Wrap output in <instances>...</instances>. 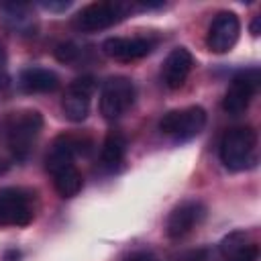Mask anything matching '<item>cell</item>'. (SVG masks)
I'll return each instance as SVG.
<instances>
[{
    "instance_id": "5",
    "label": "cell",
    "mask_w": 261,
    "mask_h": 261,
    "mask_svg": "<svg viewBox=\"0 0 261 261\" xmlns=\"http://www.w3.org/2000/svg\"><path fill=\"white\" fill-rule=\"evenodd\" d=\"M135 84L124 75L108 77L100 92V114L106 120L120 118L133 104H135Z\"/></svg>"
},
{
    "instance_id": "2",
    "label": "cell",
    "mask_w": 261,
    "mask_h": 261,
    "mask_svg": "<svg viewBox=\"0 0 261 261\" xmlns=\"http://www.w3.org/2000/svg\"><path fill=\"white\" fill-rule=\"evenodd\" d=\"M41 128H43V116L37 110L16 112L8 120V124H6V143H8L10 153L18 161H24L31 155V151H33L39 135H41Z\"/></svg>"
},
{
    "instance_id": "9",
    "label": "cell",
    "mask_w": 261,
    "mask_h": 261,
    "mask_svg": "<svg viewBox=\"0 0 261 261\" xmlns=\"http://www.w3.org/2000/svg\"><path fill=\"white\" fill-rule=\"evenodd\" d=\"M96 90V82L92 75H82L69 84L65 96L61 100V108L67 120L82 122L90 114V98Z\"/></svg>"
},
{
    "instance_id": "13",
    "label": "cell",
    "mask_w": 261,
    "mask_h": 261,
    "mask_svg": "<svg viewBox=\"0 0 261 261\" xmlns=\"http://www.w3.org/2000/svg\"><path fill=\"white\" fill-rule=\"evenodd\" d=\"M192 65H194V57L186 47L171 49L163 61V67H161V75H163L165 86L169 90L181 88L186 84L190 71H192Z\"/></svg>"
},
{
    "instance_id": "3",
    "label": "cell",
    "mask_w": 261,
    "mask_h": 261,
    "mask_svg": "<svg viewBox=\"0 0 261 261\" xmlns=\"http://www.w3.org/2000/svg\"><path fill=\"white\" fill-rule=\"evenodd\" d=\"M45 165H47V171L53 175V186L59 192V196L73 198L80 194L84 186V177L73 165V157L67 151H63L59 145L53 143L51 151L47 153Z\"/></svg>"
},
{
    "instance_id": "7",
    "label": "cell",
    "mask_w": 261,
    "mask_h": 261,
    "mask_svg": "<svg viewBox=\"0 0 261 261\" xmlns=\"http://www.w3.org/2000/svg\"><path fill=\"white\" fill-rule=\"evenodd\" d=\"M259 82H261V75H259V69L257 67L239 71L230 80V86H228V90L224 94V100H222V108L228 114H232V116L243 114L249 108L253 96L257 94Z\"/></svg>"
},
{
    "instance_id": "8",
    "label": "cell",
    "mask_w": 261,
    "mask_h": 261,
    "mask_svg": "<svg viewBox=\"0 0 261 261\" xmlns=\"http://www.w3.org/2000/svg\"><path fill=\"white\" fill-rule=\"evenodd\" d=\"M35 212L31 206V194L22 188L0 190V222L12 226H24L33 220Z\"/></svg>"
},
{
    "instance_id": "17",
    "label": "cell",
    "mask_w": 261,
    "mask_h": 261,
    "mask_svg": "<svg viewBox=\"0 0 261 261\" xmlns=\"http://www.w3.org/2000/svg\"><path fill=\"white\" fill-rule=\"evenodd\" d=\"M0 14L2 20L16 31H24L33 24L31 6L27 2H0Z\"/></svg>"
},
{
    "instance_id": "14",
    "label": "cell",
    "mask_w": 261,
    "mask_h": 261,
    "mask_svg": "<svg viewBox=\"0 0 261 261\" xmlns=\"http://www.w3.org/2000/svg\"><path fill=\"white\" fill-rule=\"evenodd\" d=\"M18 84L27 94H45L59 88V77L55 71L45 67H27L20 71Z\"/></svg>"
},
{
    "instance_id": "12",
    "label": "cell",
    "mask_w": 261,
    "mask_h": 261,
    "mask_svg": "<svg viewBox=\"0 0 261 261\" xmlns=\"http://www.w3.org/2000/svg\"><path fill=\"white\" fill-rule=\"evenodd\" d=\"M153 41L147 37H110L102 43L104 55L118 61H135L153 51Z\"/></svg>"
},
{
    "instance_id": "4",
    "label": "cell",
    "mask_w": 261,
    "mask_h": 261,
    "mask_svg": "<svg viewBox=\"0 0 261 261\" xmlns=\"http://www.w3.org/2000/svg\"><path fill=\"white\" fill-rule=\"evenodd\" d=\"M204 126H206V110L202 106L169 110L159 120V130L171 137L175 143H184V141L198 137Z\"/></svg>"
},
{
    "instance_id": "11",
    "label": "cell",
    "mask_w": 261,
    "mask_h": 261,
    "mask_svg": "<svg viewBox=\"0 0 261 261\" xmlns=\"http://www.w3.org/2000/svg\"><path fill=\"white\" fill-rule=\"evenodd\" d=\"M206 218V206L200 200H184L177 204L165 222V232L169 239H181L192 232Z\"/></svg>"
},
{
    "instance_id": "15",
    "label": "cell",
    "mask_w": 261,
    "mask_h": 261,
    "mask_svg": "<svg viewBox=\"0 0 261 261\" xmlns=\"http://www.w3.org/2000/svg\"><path fill=\"white\" fill-rule=\"evenodd\" d=\"M220 253L226 261H257L259 247L255 243H249L243 230H234L222 239Z\"/></svg>"
},
{
    "instance_id": "6",
    "label": "cell",
    "mask_w": 261,
    "mask_h": 261,
    "mask_svg": "<svg viewBox=\"0 0 261 261\" xmlns=\"http://www.w3.org/2000/svg\"><path fill=\"white\" fill-rule=\"evenodd\" d=\"M130 10V4L126 2H92L88 6H84L77 14H75V27L82 31H102L108 29L116 22H120Z\"/></svg>"
},
{
    "instance_id": "18",
    "label": "cell",
    "mask_w": 261,
    "mask_h": 261,
    "mask_svg": "<svg viewBox=\"0 0 261 261\" xmlns=\"http://www.w3.org/2000/svg\"><path fill=\"white\" fill-rule=\"evenodd\" d=\"M77 55H80V49H77V45L71 43V41L59 43V45L55 47V59L61 61V63H71V61L77 59Z\"/></svg>"
},
{
    "instance_id": "1",
    "label": "cell",
    "mask_w": 261,
    "mask_h": 261,
    "mask_svg": "<svg viewBox=\"0 0 261 261\" xmlns=\"http://www.w3.org/2000/svg\"><path fill=\"white\" fill-rule=\"evenodd\" d=\"M257 133L251 126H234L222 135L220 141V161L230 171H243L255 163Z\"/></svg>"
},
{
    "instance_id": "20",
    "label": "cell",
    "mask_w": 261,
    "mask_h": 261,
    "mask_svg": "<svg viewBox=\"0 0 261 261\" xmlns=\"http://www.w3.org/2000/svg\"><path fill=\"white\" fill-rule=\"evenodd\" d=\"M124 261H157V259H155V255L149 253V251H137V253L128 255Z\"/></svg>"
},
{
    "instance_id": "16",
    "label": "cell",
    "mask_w": 261,
    "mask_h": 261,
    "mask_svg": "<svg viewBox=\"0 0 261 261\" xmlns=\"http://www.w3.org/2000/svg\"><path fill=\"white\" fill-rule=\"evenodd\" d=\"M126 155V139L124 135H120L118 130H110L102 143V151H100V163L106 171H114L120 167V163L124 161Z\"/></svg>"
},
{
    "instance_id": "22",
    "label": "cell",
    "mask_w": 261,
    "mask_h": 261,
    "mask_svg": "<svg viewBox=\"0 0 261 261\" xmlns=\"http://www.w3.org/2000/svg\"><path fill=\"white\" fill-rule=\"evenodd\" d=\"M6 63V51H4V47L0 45V67Z\"/></svg>"
},
{
    "instance_id": "21",
    "label": "cell",
    "mask_w": 261,
    "mask_h": 261,
    "mask_svg": "<svg viewBox=\"0 0 261 261\" xmlns=\"http://www.w3.org/2000/svg\"><path fill=\"white\" fill-rule=\"evenodd\" d=\"M259 24H261V16H255L253 22H251V35H253V37L259 35Z\"/></svg>"
},
{
    "instance_id": "10",
    "label": "cell",
    "mask_w": 261,
    "mask_h": 261,
    "mask_svg": "<svg viewBox=\"0 0 261 261\" xmlns=\"http://www.w3.org/2000/svg\"><path fill=\"white\" fill-rule=\"evenodd\" d=\"M239 35H241L239 16L234 12L222 10V12H218L214 16V20H212V24L208 29L206 45L214 53H226L237 45Z\"/></svg>"
},
{
    "instance_id": "19",
    "label": "cell",
    "mask_w": 261,
    "mask_h": 261,
    "mask_svg": "<svg viewBox=\"0 0 261 261\" xmlns=\"http://www.w3.org/2000/svg\"><path fill=\"white\" fill-rule=\"evenodd\" d=\"M69 6H71V0H59V2L49 0V2H41V8L51 10V12H63V10H67Z\"/></svg>"
}]
</instances>
